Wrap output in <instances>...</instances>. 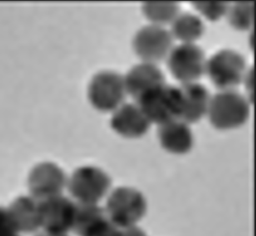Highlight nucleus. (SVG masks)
I'll return each mask as SVG.
<instances>
[{
    "instance_id": "nucleus-1",
    "label": "nucleus",
    "mask_w": 256,
    "mask_h": 236,
    "mask_svg": "<svg viewBox=\"0 0 256 236\" xmlns=\"http://www.w3.org/2000/svg\"><path fill=\"white\" fill-rule=\"evenodd\" d=\"M136 101L150 122L161 125L179 119L180 92L178 87L164 83L146 92Z\"/></svg>"
},
{
    "instance_id": "nucleus-2",
    "label": "nucleus",
    "mask_w": 256,
    "mask_h": 236,
    "mask_svg": "<svg viewBox=\"0 0 256 236\" xmlns=\"http://www.w3.org/2000/svg\"><path fill=\"white\" fill-rule=\"evenodd\" d=\"M208 113L216 128H235L247 120L249 104L246 98L236 91L224 90L210 98Z\"/></svg>"
},
{
    "instance_id": "nucleus-3",
    "label": "nucleus",
    "mask_w": 256,
    "mask_h": 236,
    "mask_svg": "<svg viewBox=\"0 0 256 236\" xmlns=\"http://www.w3.org/2000/svg\"><path fill=\"white\" fill-rule=\"evenodd\" d=\"M206 72L217 88L233 90L246 77V60L238 52L223 49L207 61Z\"/></svg>"
},
{
    "instance_id": "nucleus-4",
    "label": "nucleus",
    "mask_w": 256,
    "mask_h": 236,
    "mask_svg": "<svg viewBox=\"0 0 256 236\" xmlns=\"http://www.w3.org/2000/svg\"><path fill=\"white\" fill-rule=\"evenodd\" d=\"M107 217L118 228L134 227L146 212L143 196L136 190L121 188L115 190L108 200Z\"/></svg>"
},
{
    "instance_id": "nucleus-5",
    "label": "nucleus",
    "mask_w": 256,
    "mask_h": 236,
    "mask_svg": "<svg viewBox=\"0 0 256 236\" xmlns=\"http://www.w3.org/2000/svg\"><path fill=\"white\" fill-rule=\"evenodd\" d=\"M124 77L114 71H105L94 76L88 87V98L99 111H110L121 106L126 97Z\"/></svg>"
},
{
    "instance_id": "nucleus-6",
    "label": "nucleus",
    "mask_w": 256,
    "mask_h": 236,
    "mask_svg": "<svg viewBox=\"0 0 256 236\" xmlns=\"http://www.w3.org/2000/svg\"><path fill=\"white\" fill-rule=\"evenodd\" d=\"M202 49L193 43H183L174 47L168 56V66L172 76L183 83L195 82L206 71Z\"/></svg>"
},
{
    "instance_id": "nucleus-7",
    "label": "nucleus",
    "mask_w": 256,
    "mask_h": 236,
    "mask_svg": "<svg viewBox=\"0 0 256 236\" xmlns=\"http://www.w3.org/2000/svg\"><path fill=\"white\" fill-rule=\"evenodd\" d=\"M167 29L156 25L144 26L134 40L135 52L146 63L155 64L166 59L172 50L174 39Z\"/></svg>"
},
{
    "instance_id": "nucleus-8",
    "label": "nucleus",
    "mask_w": 256,
    "mask_h": 236,
    "mask_svg": "<svg viewBox=\"0 0 256 236\" xmlns=\"http://www.w3.org/2000/svg\"><path fill=\"white\" fill-rule=\"evenodd\" d=\"M39 204L40 227L46 232L66 234L72 229L76 204L72 201L59 194L40 200Z\"/></svg>"
},
{
    "instance_id": "nucleus-9",
    "label": "nucleus",
    "mask_w": 256,
    "mask_h": 236,
    "mask_svg": "<svg viewBox=\"0 0 256 236\" xmlns=\"http://www.w3.org/2000/svg\"><path fill=\"white\" fill-rule=\"evenodd\" d=\"M68 186L78 203L97 204L110 188V180L100 169L84 167L73 174Z\"/></svg>"
},
{
    "instance_id": "nucleus-10",
    "label": "nucleus",
    "mask_w": 256,
    "mask_h": 236,
    "mask_svg": "<svg viewBox=\"0 0 256 236\" xmlns=\"http://www.w3.org/2000/svg\"><path fill=\"white\" fill-rule=\"evenodd\" d=\"M178 88L180 92L179 119L186 124L198 122L208 113L210 101L208 90L196 82L183 83Z\"/></svg>"
},
{
    "instance_id": "nucleus-11",
    "label": "nucleus",
    "mask_w": 256,
    "mask_h": 236,
    "mask_svg": "<svg viewBox=\"0 0 256 236\" xmlns=\"http://www.w3.org/2000/svg\"><path fill=\"white\" fill-rule=\"evenodd\" d=\"M64 184L63 172L52 164H40L32 170L30 177L32 197L39 201L59 195Z\"/></svg>"
},
{
    "instance_id": "nucleus-12",
    "label": "nucleus",
    "mask_w": 256,
    "mask_h": 236,
    "mask_svg": "<svg viewBox=\"0 0 256 236\" xmlns=\"http://www.w3.org/2000/svg\"><path fill=\"white\" fill-rule=\"evenodd\" d=\"M150 120L137 104L122 105L112 116V127L118 133L127 138H138L148 131Z\"/></svg>"
},
{
    "instance_id": "nucleus-13",
    "label": "nucleus",
    "mask_w": 256,
    "mask_h": 236,
    "mask_svg": "<svg viewBox=\"0 0 256 236\" xmlns=\"http://www.w3.org/2000/svg\"><path fill=\"white\" fill-rule=\"evenodd\" d=\"M126 92L136 100L156 86L166 83L161 70L153 63H140L132 68L124 78Z\"/></svg>"
},
{
    "instance_id": "nucleus-14",
    "label": "nucleus",
    "mask_w": 256,
    "mask_h": 236,
    "mask_svg": "<svg viewBox=\"0 0 256 236\" xmlns=\"http://www.w3.org/2000/svg\"><path fill=\"white\" fill-rule=\"evenodd\" d=\"M158 133L162 146L174 154H185L193 144L191 130L186 123L180 119L161 124Z\"/></svg>"
},
{
    "instance_id": "nucleus-15",
    "label": "nucleus",
    "mask_w": 256,
    "mask_h": 236,
    "mask_svg": "<svg viewBox=\"0 0 256 236\" xmlns=\"http://www.w3.org/2000/svg\"><path fill=\"white\" fill-rule=\"evenodd\" d=\"M8 211L19 233H32L40 228L39 201L32 196L16 199Z\"/></svg>"
},
{
    "instance_id": "nucleus-16",
    "label": "nucleus",
    "mask_w": 256,
    "mask_h": 236,
    "mask_svg": "<svg viewBox=\"0 0 256 236\" xmlns=\"http://www.w3.org/2000/svg\"><path fill=\"white\" fill-rule=\"evenodd\" d=\"M204 27L199 17L191 13L179 14L172 22L171 35L184 43H193L201 37Z\"/></svg>"
},
{
    "instance_id": "nucleus-17",
    "label": "nucleus",
    "mask_w": 256,
    "mask_h": 236,
    "mask_svg": "<svg viewBox=\"0 0 256 236\" xmlns=\"http://www.w3.org/2000/svg\"><path fill=\"white\" fill-rule=\"evenodd\" d=\"M106 217L105 210L97 204L78 203L75 206L72 230L78 235L83 236L88 230Z\"/></svg>"
},
{
    "instance_id": "nucleus-18",
    "label": "nucleus",
    "mask_w": 256,
    "mask_h": 236,
    "mask_svg": "<svg viewBox=\"0 0 256 236\" xmlns=\"http://www.w3.org/2000/svg\"><path fill=\"white\" fill-rule=\"evenodd\" d=\"M143 12L154 25L161 26L172 23L180 14V5L175 1H146L144 3Z\"/></svg>"
},
{
    "instance_id": "nucleus-19",
    "label": "nucleus",
    "mask_w": 256,
    "mask_h": 236,
    "mask_svg": "<svg viewBox=\"0 0 256 236\" xmlns=\"http://www.w3.org/2000/svg\"><path fill=\"white\" fill-rule=\"evenodd\" d=\"M230 24L240 31L249 29L254 25V1H238L230 6L228 12Z\"/></svg>"
},
{
    "instance_id": "nucleus-20",
    "label": "nucleus",
    "mask_w": 256,
    "mask_h": 236,
    "mask_svg": "<svg viewBox=\"0 0 256 236\" xmlns=\"http://www.w3.org/2000/svg\"><path fill=\"white\" fill-rule=\"evenodd\" d=\"M192 4L211 21H216L227 14L230 6L227 1H193Z\"/></svg>"
},
{
    "instance_id": "nucleus-21",
    "label": "nucleus",
    "mask_w": 256,
    "mask_h": 236,
    "mask_svg": "<svg viewBox=\"0 0 256 236\" xmlns=\"http://www.w3.org/2000/svg\"><path fill=\"white\" fill-rule=\"evenodd\" d=\"M83 236H122V231L106 217L96 223Z\"/></svg>"
},
{
    "instance_id": "nucleus-22",
    "label": "nucleus",
    "mask_w": 256,
    "mask_h": 236,
    "mask_svg": "<svg viewBox=\"0 0 256 236\" xmlns=\"http://www.w3.org/2000/svg\"><path fill=\"white\" fill-rule=\"evenodd\" d=\"M8 210L0 208V236H20Z\"/></svg>"
},
{
    "instance_id": "nucleus-23",
    "label": "nucleus",
    "mask_w": 256,
    "mask_h": 236,
    "mask_svg": "<svg viewBox=\"0 0 256 236\" xmlns=\"http://www.w3.org/2000/svg\"><path fill=\"white\" fill-rule=\"evenodd\" d=\"M122 236H146L143 231L134 226V227L126 228L122 231Z\"/></svg>"
},
{
    "instance_id": "nucleus-24",
    "label": "nucleus",
    "mask_w": 256,
    "mask_h": 236,
    "mask_svg": "<svg viewBox=\"0 0 256 236\" xmlns=\"http://www.w3.org/2000/svg\"><path fill=\"white\" fill-rule=\"evenodd\" d=\"M36 236H67L66 234H51V233L44 232L42 233V234H39V235Z\"/></svg>"
}]
</instances>
